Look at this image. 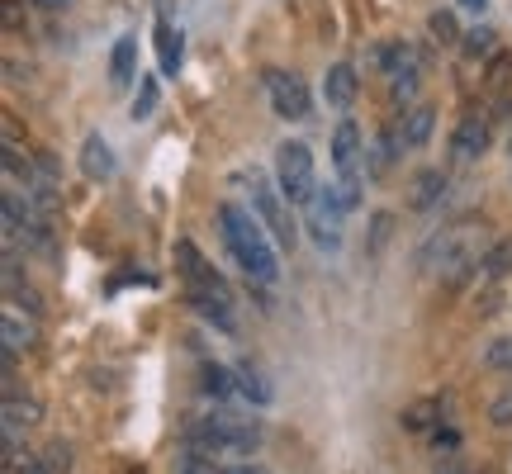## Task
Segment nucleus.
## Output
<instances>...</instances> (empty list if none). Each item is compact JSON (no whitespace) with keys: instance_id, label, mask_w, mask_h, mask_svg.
Wrapping results in <instances>:
<instances>
[{"instance_id":"obj_3","label":"nucleus","mask_w":512,"mask_h":474,"mask_svg":"<svg viewBox=\"0 0 512 474\" xmlns=\"http://www.w3.org/2000/svg\"><path fill=\"white\" fill-rule=\"evenodd\" d=\"M176 266H181L185 275V294H190V304L214 323L219 332H238V313H233V294H228V285H223V275L209 266L200 256V247L190 242V237H181L176 242Z\"/></svg>"},{"instance_id":"obj_4","label":"nucleus","mask_w":512,"mask_h":474,"mask_svg":"<svg viewBox=\"0 0 512 474\" xmlns=\"http://www.w3.org/2000/svg\"><path fill=\"white\" fill-rule=\"evenodd\" d=\"M275 185L285 190L290 204H309L318 195V166H313L309 143L285 138V143L275 147Z\"/></svg>"},{"instance_id":"obj_17","label":"nucleus","mask_w":512,"mask_h":474,"mask_svg":"<svg viewBox=\"0 0 512 474\" xmlns=\"http://www.w3.org/2000/svg\"><path fill=\"white\" fill-rule=\"evenodd\" d=\"M138 76V38L124 34L119 43H114V53H110V81L114 86H128Z\"/></svg>"},{"instance_id":"obj_33","label":"nucleus","mask_w":512,"mask_h":474,"mask_svg":"<svg viewBox=\"0 0 512 474\" xmlns=\"http://www.w3.org/2000/svg\"><path fill=\"white\" fill-rule=\"evenodd\" d=\"M5 29L19 34V0H5Z\"/></svg>"},{"instance_id":"obj_37","label":"nucleus","mask_w":512,"mask_h":474,"mask_svg":"<svg viewBox=\"0 0 512 474\" xmlns=\"http://www.w3.org/2000/svg\"><path fill=\"white\" fill-rule=\"evenodd\" d=\"M508 157H512V138H508Z\"/></svg>"},{"instance_id":"obj_19","label":"nucleus","mask_w":512,"mask_h":474,"mask_svg":"<svg viewBox=\"0 0 512 474\" xmlns=\"http://www.w3.org/2000/svg\"><path fill=\"white\" fill-rule=\"evenodd\" d=\"M238 394L252 403V408H266V403H271V380H266L252 361H242L238 365Z\"/></svg>"},{"instance_id":"obj_21","label":"nucleus","mask_w":512,"mask_h":474,"mask_svg":"<svg viewBox=\"0 0 512 474\" xmlns=\"http://www.w3.org/2000/svg\"><path fill=\"white\" fill-rule=\"evenodd\" d=\"M479 275H489V280H508V275H512V237H498V242H489V247H484Z\"/></svg>"},{"instance_id":"obj_38","label":"nucleus","mask_w":512,"mask_h":474,"mask_svg":"<svg viewBox=\"0 0 512 474\" xmlns=\"http://www.w3.org/2000/svg\"><path fill=\"white\" fill-rule=\"evenodd\" d=\"M479 474H489V470H479Z\"/></svg>"},{"instance_id":"obj_30","label":"nucleus","mask_w":512,"mask_h":474,"mask_svg":"<svg viewBox=\"0 0 512 474\" xmlns=\"http://www.w3.org/2000/svg\"><path fill=\"white\" fill-rule=\"evenodd\" d=\"M427 437H432V456H460V432L456 427L441 422L437 432H427Z\"/></svg>"},{"instance_id":"obj_18","label":"nucleus","mask_w":512,"mask_h":474,"mask_svg":"<svg viewBox=\"0 0 512 474\" xmlns=\"http://www.w3.org/2000/svg\"><path fill=\"white\" fill-rule=\"evenodd\" d=\"M441 195H446V171L427 166V171H418V176H413V195H408V204H413V209H432Z\"/></svg>"},{"instance_id":"obj_7","label":"nucleus","mask_w":512,"mask_h":474,"mask_svg":"<svg viewBox=\"0 0 512 474\" xmlns=\"http://www.w3.org/2000/svg\"><path fill=\"white\" fill-rule=\"evenodd\" d=\"M266 95H271V110L280 114V119H309L313 114V95L299 72L271 67V72H266Z\"/></svg>"},{"instance_id":"obj_29","label":"nucleus","mask_w":512,"mask_h":474,"mask_svg":"<svg viewBox=\"0 0 512 474\" xmlns=\"http://www.w3.org/2000/svg\"><path fill=\"white\" fill-rule=\"evenodd\" d=\"M427 29H432L437 43H460V29H456V15H451V10H437V15L427 19Z\"/></svg>"},{"instance_id":"obj_20","label":"nucleus","mask_w":512,"mask_h":474,"mask_svg":"<svg viewBox=\"0 0 512 474\" xmlns=\"http://www.w3.org/2000/svg\"><path fill=\"white\" fill-rule=\"evenodd\" d=\"M512 86V53L508 48H494L489 62H484V91L489 95H508Z\"/></svg>"},{"instance_id":"obj_12","label":"nucleus","mask_w":512,"mask_h":474,"mask_svg":"<svg viewBox=\"0 0 512 474\" xmlns=\"http://www.w3.org/2000/svg\"><path fill=\"white\" fill-rule=\"evenodd\" d=\"M152 43H157V62H162V76H176L185 62V38L181 29L171 24V19H157V34H152Z\"/></svg>"},{"instance_id":"obj_24","label":"nucleus","mask_w":512,"mask_h":474,"mask_svg":"<svg viewBox=\"0 0 512 474\" xmlns=\"http://www.w3.org/2000/svg\"><path fill=\"white\" fill-rule=\"evenodd\" d=\"M494 48H498V38H494L489 24H475V29H465V34H460V53L470 57V62H475V57H489Z\"/></svg>"},{"instance_id":"obj_6","label":"nucleus","mask_w":512,"mask_h":474,"mask_svg":"<svg viewBox=\"0 0 512 474\" xmlns=\"http://www.w3.org/2000/svg\"><path fill=\"white\" fill-rule=\"evenodd\" d=\"M342 214H351V209L342 204L337 185H318V195L309 200V233L323 252H337V247H342Z\"/></svg>"},{"instance_id":"obj_23","label":"nucleus","mask_w":512,"mask_h":474,"mask_svg":"<svg viewBox=\"0 0 512 474\" xmlns=\"http://www.w3.org/2000/svg\"><path fill=\"white\" fill-rule=\"evenodd\" d=\"M43 422V408L34 399H19V394H5V427H38Z\"/></svg>"},{"instance_id":"obj_5","label":"nucleus","mask_w":512,"mask_h":474,"mask_svg":"<svg viewBox=\"0 0 512 474\" xmlns=\"http://www.w3.org/2000/svg\"><path fill=\"white\" fill-rule=\"evenodd\" d=\"M247 195H252V214L271 228L275 242H280V247H294L299 223L290 219V200H285V190H280V185H271L261 171H252V176H247Z\"/></svg>"},{"instance_id":"obj_13","label":"nucleus","mask_w":512,"mask_h":474,"mask_svg":"<svg viewBox=\"0 0 512 474\" xmlns=\"http://www.w3.org/2000/svg\"><path fill=\"white\" fill-rule=\"evenodd\" d=\"M432 128H437V114H432V105H408V110H403V119H399L403 147H427Z\"/></svg>"},{"instance_id":"obj_25","label":"nucleus","mask_w":512,"mask_h":474,"mask_svg":"<svg viewBox=\"0 0 512 474\" xmlns=\"http://www.w3.org/2000/svg\"><path fill=\"white\" fill-rule=\"evenodd\" d=\"M484 365L498 370V375H512V337H494V342L484 347Z\"/></svg>"},{"instance_id":"obj_16","label":"nucleus","mask_w":512,"mask_h":474,"mask_svg":"<svg viewBox=\"0 0 512 474\" xmlns=\"http://www.w3.org/2000/svg\"><path fill=\"white\" fill-rule=\"evenodd\" d=\"M5 474H48L38 451H19V432L5 427Z\"/></svg>"},{"instance_id":"obj_10","label":"nucleus","mask_w":512,"mask_h":474,"mask_svg":"<svg viewBox=\"0 0 512 474\" xmlns=\"http://www.w3.org/2000/svg\"><path fill=\"white\" fill-rule=\"evenodd\" d=\"M494 143V119L489 114H465L451 133V152H456L460 162H479L484 152Z\"/></svg>"},{"instance_id":"obj_26","label":"nucleus","mask_w":512,"mask_h":474,"mask_svg":"<svg viewBox=\"0 0 512 474\" xmlns=\"http://www.w3.org/2000/svg\"><path fill=\"white\" fill-rule=\"evenodd\" d=\"M34 342V323H24L15 309H5V347H29Z\"/></svg>"},{"instance_id":"obj_27","label":"nucleus","mask_w":512,"mask_h":474,"mask_svg":"<svg viewBox=\"0 0 512 474\" xmlns=\"http://www.w3.org/2000/svg\"><path fill=\"white\" fill-rule=\"evenodd\" d=\"M38 456H43L48 474H67V470H72V446H67V441H48Z\"/></svg>"},{"instance_id":"obj_31","label":"nucleus","mask_w":512,"mask_h":474,"mask_svg":"<svg viewBox=\"0 0 512 474\" xmlns=\"http://www.w3.org/2000/svg\"><path fill=\"white\" fill-rule=\"evenodd\" d=\"M489 422H494V427H512V389L489 403Z\"/></svg>"},{"instance_id":"obj_34","label":"nucleus","mask_w":512,"mask_h":474,"mask_svg":"<svg viewBox=\"0 0 512 474\" xmlns=\"http://www.w3.org/2000/svg\"><path fill=\"white\" fill-rule=\"evenodd\" d=\"M29 5H38V10H67V0H29Z\"/></svg>"},{"instance_id":"obj_2","label":"nucleus","mask_w":512,"mask_h":474,"mask_svg":"<svg viewBox=\"0 0 512 474\" xmlns=\"http://www.w3.org/2000/svg\"><path fill=\"white\" fill-rule=\"evenodd\" d=\"M266 441V422L256 413H204L185 427V446L195 456H252Z\"/></svg>"},{"instance_id":"obj_35","label":"nucleus","mask_w":512,"mask_h":474,"mask_svg":"<svg viewBox=\"0 0 512 474\" xmlns=\"http://www.w3.org/2000/svg\"><path fill=\"white\" fill-rule=\"evenodd\" d=\"M223 474H266V470H256V465H233V470H223Z\"/></svg>"},{"instance_id":"obj_15","label":"nucleus","mask_w":512,"mask_h":474,"mask_svg":"<svg viewBox=\"0 0 512 474\" xmlns=\"http://www.w3.org/2000/svg\"><path fill=\"white\" fill-rule=\"evenodd\" d=\"M441 422H446V403L441 399H418L403 408V427L408 432H437Z\"/></svg>"},{"instance_id":"obj_11","label":"nucleus","mask_w":512,"mask_h":474,"mask_svg":"<svg viewBox=\"0 0 512 474\" xmlns=\"http://www.w3.org/2000/svg\"><path fill=\"white\" fill-rule=\"evenodd\" d=\"M356 91H361V76L351 62H332L328 76H323V95H328L332 110H351L356 105Z\"/></svg>"},{"instance_id":"obj_36","label":"nucleus","mask_w":512,"mask_h":474,"mask_svg":"<svg viewBox=\"0 0 512 474\" xmlns=\"http://www.w3.org/2000/svg\"><path fill=\"white\" fill-rule=\"evenodd\" d=\"M460 5H465V10H484L489 0H460Z\"/></svg>"},{"instance_id":"obj_14","label":"nucleus","mask_w":512,"mask_h":474,"mask_svg":"<svg viewBox=\"0 0 512 474\" xmlns=\"http://www.w3.org/2000/svg\"><path fill=\"white\" fill-rule=\"evenodd\" d=\"M81 171H86L91 181H110L114 176V152L100 133H91V138L81 143Z\"/></svg>"},{"instance_id":"obj_9","label":"nucleus","mask_w":512,"mask_h":474,"mask_svg":"<svg viewBox=\"0 0 512 474\" xmlns=\"http://www.w3.org/2000/svg\"><path fill=\"white\" fill-rule=\"evenodd\" d=\"M380 72L389 76V86H394V100H413V91H418V53L408 48V43H389V48H380Z\"/></svg>"},{"instance_id":"obj_28","label":"nucleus","mask_w":512,"mask_h":474,"mask_svg":"<svg viewBox=\"0 0 512 474\" xmlns=\"http://www.w3.org/2000/svg\"><path fill=\"white\" fill-rule=\"evenodd\" d=\"M152 114H157V81L143 76V81H138V95H133V119H152Z\"/></svg>"},{"instance_id":"obj_1","label":"nucleus","mask_w":512,"mask_h":474,"mask_svg":"<svg viewBox=\"0 0 512 474\" xmlns=\"http://www.w3.org/2000/svg\"><path fill=\"white\" fill-rule=\"evenodd\" d=\"M219 233H223V247L233 252L247 280L256 285H275L280 280V261H275V247H271V228L256 219L252 209H242V204H219Z\"/></svg>"},{"instance_id":"obj_8","label":"nucleus","mask_w":512,"mask_h":474,"mask_svg":"<svg viewBox=\"0 0 512 474\" xmlns=\"http://www.w3.org/2000/svg\"><path fill=\"white\" fill-rule=\"evenodd\" d=\"M332 166H337L342 185H361V176H366V147H361V128L351 119L337 124V133H332Z\"/></svg>"},{"instance_id":"obj_32","label":"nucleus","mask_w":512,"mask_h":474,"mask_svg":"<svg viewBox=\"0 0 512 474\" xmlns=\"http://www.w3.org/2000/svg\"><path fill=\"white\" fill-rule=\"evenodd\" d=\"M389 228H394V219H389V214H375V242H370V252H380V242L389 237Z\"/></svg>"},{"instance_id":"obj_22","label":"nucleus","mask_w":512,"mask_h":474,"mask_svg":"<svg viewBox=\"0 0 512 474\" xmlns=\"http://www.w3.org/2000/svg\"><path fill=\"white\" fill-rule=\"evenodd\" d=\"M200 389L209 399H233V394H238V370H228V365H204Z\"/></svg>"}]
</instances>
